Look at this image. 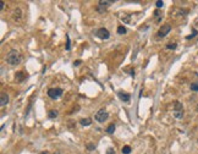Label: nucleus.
Here are the masks:
<instances>
[{
    "label": "nucleus",
    "instance_id": "obj_18",
    "mask_svg": "<svg viewBox=\"0 0 198 154\" xmlns=\"http://www.w3.org/2000/svg\"><path fill=\"white\" fill-rule=\"evenodd\" d=\"M154 15H155L156 22H159V21H160V16H162V13H160L159 10H155V11H154Z\"/></svg>",
    "mask_w": 198,
    "mask_h": 154
},
{
    "label": "nucleus",
    "instance_id": "obj_28",
    "mask_svg": "<svg viewBox=\"0 0 198 154\" xmlns=\"http://www.w3.org/2000/svg\"><path fill=\"white\" fill-rule=\"evenodd\" d=\"M40 154H47V152H42V153H40Z\"/></svg>",
    "mask_w": 198,
    "mask_h": 154
},
{
    "label": "nucleus",
    "instance_id": "obj_23",
    "mask_svg": "<svg viewBox=\"0 0 198 154\" xmlns=\"http://www.w3.org/2000/svg\"><path fill=\"white\" fill-rule=\"evenodd\" d=\"M155 5H156V7H158V9H160V7L164 6V3L162 1V0H158V1L155 3Z\"/></svg>",
    "mask_w": 198,
    "mask_h": 154
},
{
    "label": "nucleus",
    "instance_id": "obj_2",
    "mask_svg": "<svg viewBox=\"0 0 198 154\" xmlns=\"http://www.w3.org/2000/svg\"><path fill=\"white\" fill-rule=\"evenodd\" d=\"M64 91L61 90V88H50V90L48 91V95L49 98L51 99H59L61 95H63Z\"/></svg>",
    "mask_w": 198,
    "mask_h": 154
},
{
    "label": "nucleus",
    "instance_id": "obj_6",
    "mask_svg": "<svg viewBox=\"0 0 198 154\" xmlns=\"http://www.w3.org/2000/svg\"><path fill=\"white\" fill-rule=\"evenodd\" d=\"M9 103V95L6 93H1V97H0V105L1 107H5V105Z\"/></svg>",
    "mask_w": 198,
    "mask_h": 154
},
{
    "label": "nucleus",
    "instance_id": "obj_27",
    "mask_svg": "<svg viewBox=\"0 0 198 154\" xmlns=\"http://www.w3.org/2000/svg\"><path fill=\"white\" fill-rule=\"evenodd\" d=\"M4 5H5V3H4V1H0V10L4 9Z\"/></svg>",
    "mask_w": 198,
    "mask_h": 154
},
{
    "label": "nucleus",
    "instance_id": "obj_24",
    "mask_svg": "<svg viewBox=\"0 0 198 154\" xmlns=\"http://www.w3.org/2000/svg\"><path fill=\"white\" fill-rule=\"evenodd\" d=\"M87 149H89V151H92V149H96V145L92 144V143H88V144H87Z\"/></svg>",
    "mask_w": 198,
    "mask_h": 154
},
{
    "label": "nucleus",
    "instance_id": "obj_15",
    "mask_svg": "<svg viewBox=\"0 0 198 154\" xmlns=\"http://www.w3.org/2000/svg\"><path fill=\"white\" fill-rule=\"evenodd\" d=\"M131 153V147L130 145H125L122 147V154H130Z\"/></svg>",
    "mask_w": 198,
    "mask_h": 154
},
{
    "label": "nucleus",
    "instance_id": "obj_4",
    "mask_svg": "<svg viewBox=\"0 0 198 154\" xmlns=\"http://www.w3.org/2000/svg\"><path fill=\"white\" fill-rule=\"evenodd\" d=\"M97 37L99 39H108L110 37V33L106 28H99L97 31Z\"/></svg>",
    "mask_w": 198,
    "mask_h": 154
},
{
    "label": "nucleus",
    "instance_id": "obj_3",
    "mask_svg": "<svg viewBox=\"0 0 198 154\" xmlns=\"http://www.w3.org/2000/svg\"><path fill=\"white\" fill-rule=\"evenodd\" d=\"M108 117H109V114L104 110V109L98 110V113L96 114V120L98 121V122H104V121L108 120Z\"/></svg>",
    "mask_w": 198,
    "mask_h": 154
},
{
    "label": "nucleus",
    "instance_id": "obj_12",
    "mask_svg": "<svg viewBox=\"0 0 198 154\" xmlns=\"http://www.w3.org/2000/svg\"><path fill=\"white\" fill-rule=\"evenodd\" d=\"M48 116L50 117V119H55V117L57 116V111L56 110H50L48 113Z\"/></svg>",
    "mask_w": 198,
    "mask_h": 154
},
{
    "label": "nucleus",
    "instance_id": "obj_20",
    "mask_svg": "<svg viewBox=\"0 0 198 154\" xmlns=\"http://www.w3.org/2000/svg\"><path fill=\"white\" fill-rule=\"evenodd\" d=\"M198 34V32L196 31V30H193V32H192V34H189V36H187V37H186V39H192V38H195L196 37V36Z\"/></svg>",
    "mask_w": 198,
    "mask_h": 154
},
{
    "label": "nucleus",
    "instance_id": "obj_13",
    "mask_svg": "<svg viewBox=\"0 0 198 154\" xmlns=\"http://www.w3.org/2000/svg\"><path fill=\"white\" fill-rule=\"evenodd\" d=\"M174 116L176 119H182L183 117V110L182 111H174Z\"/></svg>",
    "mask_w": 198,
    "mask_h": 154
},
{
    "label": "nucleus",
    "instance_id": "obj_8",
    "mask_svg": "<svg viewBox=\"0 0 198 154\" xmlns=\"http://www.w3.org/2000/svg\"><path fill=\"white\" fill-rule=\"evenodd\" d=\"M24 77H26V74H23L22 71H18L17 74H16V76H15V80L17 81V82H21V81L24 80Z\"/></svg>",
    "mask_w": 198,
    "mask_h": 154
},
{
    "label": "nucleus",
    "instance_id": "obj_19",
    "mask_svg": "<svg viewBox=\"0 0 198 154\" xmlns=\"http://www.w3.org/2000/svg\"><path fill=\"white\" fill-rule=\"evenodd\" d=\"M71 49V43H70V37L66 36V50H70Z\"/></svg>",
    "mask_w": 198,
    "mask_h": 154
},
{
    "label": "nucleus",
    "instance_id": "obj_5",
    "mask_svg": "<svg viewBox=\"0 0 198 154\" xmlns=\"http://www.w3.org/2000/svg\"><path fill=\"white\" fill-rule=\"evenodd\" d=\"M170 31H171V26L166 23V25H164V26L160 27V30L158 31V37H165V36H166Z\"/></svg>",
    "mask_w": 198,
    "mask_h": 154
},
{
    "label": "nucleus",
    "instance_id": "obj_7",
    "mask_svg": "<svg viewBox=\"0 0 198 154\" xmlns=\"http://www.w3.org/2000/svg\"><path fill=\"white\" fill-rule=\"evenodd\" d=\"M117 95H119V98H120L121 100H123V102H130V94H127V93L119 92Z\"/></svg>",
    "mask_w": 198,
    "mask_h": 154
},
{
    "label": "nucleus",
    "instance_id": "obj_14",
    "mask_svg": "<svg viewBox=\"0 0 198 154\" xmlns=\"http://www.w3.org/2000/svg\"><path fill=\"white\" fill-rule=\"evenodd\" d=\"M97 10H98V13L103 14V13H104V11L106 10V6H104V5H100V4H98V6H97Z\"/></svg>",
    "mask_w": 198,
    "mask_h": 154
},
{
    "label": "nucleus",
    "instance_id": "obj_22",
    "mask_svg": "<svg viewBox=\"0 0 198 154\" xmlns=\"http://www.w3.org/2000/svg\"><path fill=\"white\" fill-rule=\"evenodd\" d=\"M191 90L195 91V92H198V83H192L191 84Z\"/></svg>",
    "mask_w": 198,
    "mask_h": 154
},
{
    "label": "nucleus",
    "instance_id": "obj_16",
    "mask_svg": "<svg viewBox=\"0 0 198 154\" xmlns=\"http://www.w3.org/2000/svg\"><path fill=\"white\" fill-rule=\"evenodd\" d=\"M117 33L119 34H125L126 33V28L123 26H119L117 27Z\"/></svg>",
    "mask_w": 198,
    "mask_h": 154
},
{
    "label": "nucleus",
    "instance_id": "obj_11",
    "mask_svg": "<svg viewBox=\"0 0 198 154\" xmlns=\"http://www.w3.org/2000/svg\"><path fill=\"white\" fill-rule=\"evenodd\" d=\"M115 128H116L115 127V124H110L108 126V128H106V132H108L109 135H113V133L115 132Z\"/></svg>",
    "mask_w": 198,
    "mask_h": 154
},
{
    "label": "nucleus",
    "instance_id": "obj_10",
    "mask_svg": "<svg viewBox=\"0 0 198 154\" xmlns=\"http://www.w3.org/2000/svg\"><path fill=\"white\" fill-rule=\"evenodd\" d=\"M80 124L82 125V126H89V125L92 124V120H90L89 117H86V119H82L80 121Z\"/></svg>",
    "mask_w": 198,
    "mask_h": 154
},
{
    "label": "nucleus",
    "instance_id": "obj_26",
    "mask_svg": "<svg viewBox=\"0 0 198 154\" xmlns=\"http://www.w3.org/2000/svg\"><path fill=\"white\" fill-rule=\"evenodd\" d=\"M73 65H75V66H80V65H81V60H76V61L73 63Z\"/></svg>",
    "mask_w": 198,
    "mask_h": 154
},
{
    "label": "nucleus",
    "instance_id": "obj_25",
    "mask_svg": "<svg viewBox=\"0 0 198 154\" xmlns=\"http://www.w3.org/2000/svg\"><path fill=\"white\" fill-rule=\"evenodd\" d=\"M105 154H115V149H114V148H109L108 151H106Z\"/></svg>",
    "mask_w": 198,
    "mask_h": 154
},
{
    "label": "nucleus",
    "instance_id": "obj_21",
    "mask_svg": "<svg viewBox=\"0 0 198 154\" xmlns=\"http://www.w3.org/2000/svg\"><path fill=\"white\" fill-rule=\"evenodd\" d=\"M166 48L170 50H174V49H176V43H169L166 45Z\"/></svg>",
    "mask_w": 198,
    "mask_h": 154
},
{
    "label": "nucleus",
    "instance_id": "obj_1",
    "mask_svg": "<svg viewBox=\"0 0 198 154\" xmlns=\"http://www.w3.org/2000/svg\"><path fill=\"white\" fill-rule=\"evenodd\" d=\"M6 63L11 65V66L18 65L21 63V55H20V53L16 50H10L6 55Z\"/></svg>",
    "mask_w": 198,
    "mask_h": 154
},
{
    "label": "nucleus",
    "instance_id": "obj_9",
    "mask_svg": "<svg viewBox=\"0 0 198 154\" xmlns=\"http://www.w3.org/2000/svg\"><path fill=\"white\" fill-rule=\"evenodd\" d=\"M182 110H183L182 104H181L180 102H175L174 103V111H182Z\"/></svg>",
    "mask_w": 198,
    "mask_h": 154
},
{
    "label": "nucleus",
    "instance_id": "obj_17",
    "mask_svg": "<svg viewBox=\"0 0 198 154\" xmlns=\"http://www.w3.org/2000/svg\"><path fill=\"white\" fill-rule=\"evenodd\" d=\"M98 4H100V5H104V6L108 7L109 5H111V4H113V1H106V0H100V1H99Z\"/></svg>",
    "mask_w": 198,
    "mask_h": 154
}]
</instances>
